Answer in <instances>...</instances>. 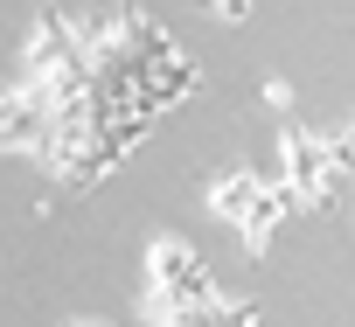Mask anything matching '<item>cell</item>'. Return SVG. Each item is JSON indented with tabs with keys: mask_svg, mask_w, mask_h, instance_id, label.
I'll list each match as a JSON object with an SVG mask.
<instances>
[{
	"mask_svg": "<svg viewBox=\"0 0 355 327\" xmlns=\"http://www.w3.org/2000/svg\"><path fill=\"white\" fill-rule=\"evenodd\" d=\"M70 327H112V320H70Z\"/></svg>",
	"mask_w": 355,
	"mask_h": 327,
	"instance_id": "7",
	"label": "cell"
},
{
	"mask_svg": "<svg viewBox=\"0 0 355 327\" xmlns=\"http://www.w3.org/2000/svg\"><path fill=\"white\" fill-rule=\"evenodd\" d=\"M209 209L244 237L251 258H265L272 237L293 223V195H286L279 182H265V175H244V168H230L223 182H209Z\"/></svg>",
	"mask_w": 355,
	"mask_h": 327,
	"instance_id": "2",
	"label": "cell"
},
{
	"mask_svg": "<svg viewBox=\"0 0 355 327\" xmlns=\"http://www.w3.org/2000/svg\"><path fill=\"white\" fill-rule=\"evenodd\" d=\"M327 139H334V153H341V168H348V175H355V118H348V125H334V132H327Z\"/></svg>",
	"mask_w": 355,
	"mask_h": 327,
	"instance_id": "4",
	"label": "cell"
},
{
	"mask_svg": "<svg viewBox=\"0 0 355 327\" xmlns=\"http://www.w3.org/2000/svg\"><path fill=\"white\" fill-rule=\"evenodd\" d=\"M265 105H279V112H293V105H300V91H293L286 77H265Z\"/></svg>",
	"mask_w": 355,
	"mask_h": 327,
	"instance_id": "5",
	"label": "cell"
},
{
	"mask_svg": "<svg viewBox=\"0 0 355 327\" xmlns=\"http://www.w3.org/2000/svg\"><path fill=\"white\" fill-rule=\"evenodd\" d=\"M209 15H216V21H244V15H251V0H209Z\"/></svg>",
	"mask_w": 355,
	"mask_h": 327,
	"instance_id": "6",
	"label": "cell"
},
{
	"mask_svg": "<svg viewBox=\"0 0 355 327\" xmlns=\"http://www.w3.org/2000/svg\"><path fill=\"white\" fill-rule=\"evenodd\" d=\"M279 168H286L279 188L293 195V209H334V202L355 195V175L341 168L334 139L313 132V125H286L279 132Z\"/></svg>",
	"mask_w": 355,
	"mask_h": 327,
	"instance_id": "1",
	"label": "cell"
},
{
	"mask_svg": "<svg viewBox=\"0 0 355 327\" xmlns=\"http://www.w3.org/2000/svg\"><path fill=\"white\" fill-rule=\"evenodd\" d=\"M209 292H216V279H209V265L189 237H153V251H146V320L189 313Z\"/></svg>",
	"mask_w": 355,
	"mask_h": 327,
	"instance_id": "3",
	"label": "cell"
}]
</instances>
